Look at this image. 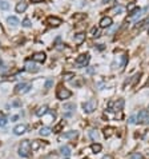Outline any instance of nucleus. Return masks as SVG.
Wrapping results in <instances>:
<instances>
[{
  "label": "nucleus",
  "mask_w": 149,
  "mask_h": 159,
  "mask_svg": "<svg viewBox=\"0 0 149 159\" xmlns=\"http://www.w3.org/2000/svg\"><path fill=\"white\" fill-rule=\"evenodd\" d=\"M29 153H31V142L23 140L19 146V155L23 156V158H27V156H29Z\"/></svg>",
  "instance_id": "obj_1"
},
{
  "label": "nucleus",
  "mask_w": 149,
  "mask_h": 159,
  "mask_svg": "<svg viewBox=\"0 0 149 159\" xmlns=\"http://www.w3.org/2000/svg\"><path fill=\"white\" fill-rule=\"evenodd\" d=\"M96 107H97V100H96V99H89L85 103H83L84 112H87V114L93 112V111L96 110Z\"/></svg>",
  "instance_id": "obj_2"
},
{
  "label": "nucleus",
  "mask_w": 149,
  "mask_h": 159,
  "mask_svg": "<svg viewBox=\"0 0 149 159\" xmlns=\"http://www.w3.org/2000/svg\"><path fill=\"white\" fill-rule=\"evenodd\" d=\"M71 95H72V92L68 90V88H65V87H63V86H60L57 88V91H56V96H57V99L59 100H64V99H68V98H71Z\"/></svg>",
  "instance_id": "obj_3"
},
{
  "label": "nucleus",
  "mask_w": 149,
  "mask_h": 159,
  "mask_svg": "<svg viewBox=\"0 0 149 159\" xmlns=\"http://www.w3.org/2000/svg\"><path fill=\"white\" fill-rule=\"evenodd\" d=\"M137 120L143 125H149V112L146 110H141L137 115Z\"/></svg>",
  "instance_id": "obj_4"
},
{
  "label": "nucleus",
  "mask_w": 149,
  "mask_h": 159,
  "mask_svg": "<svg viewBox=\"0 0 149 159\" xmlns=\"http://www.w3.org/2000/svg\"><path fill=\"white\" fill-rule=\"evenodd\" d=\"M31 83H19L16 87H15V91L17 94H26L31 90Z\"/></svg>",
  "instance_id": "obj_5"
},
{
  "label": "nucleus",
  "mask_w": 149,
  "mask_h": 159,
  "mask_svg": "<svg viewBox=\"0 0 149 159\" xmlns=\"http://www.w3.org/2000/svg\"><path fill=\"white\" fill-rule=\"evenodd\" d=\"M47 23L52 27H59L61 24V19H59V17H56V16H48Z\"/></svg>",
  "instance_id": "obj_6"
},
{
  "label": "nucleus",
  "mask_w": 149,
  "mask_h": 159,
  "mask_svg": "<svg viewBox=\"0 0 149 159\" xmlns=\"http://www.w3.org/2000/svg\"><path fill=\"white\" fill-rule=\"evenodd\" d=\"M26 71H28V72H37V71H39V67L35 64V62L27 60V63H26Z\"/></svg>",
  "instance_id": "obj_7"
},
{
  "label": "nucleus",
  "mask_w": 149,
  "mask_h": 159,
  "mask_svg": "<svg viewBox=\"0 0 149 159\" xmlns=\"http://www.w3.org/2000/svg\"><path fill=\"white\" fill-rule=\"evenodd\" d=\"M112 26V17L111 16H105L100 20V27L101 28H108Z\"/></svg>",
  "instance_id": "obj_8"
},
{
  "label": "nucleus",
  "mask_w": 149,
  "mask_h": 159,
  "mask_svg": "<svg viewBox=\"0 0 149 159\" xmlns=\"http://www.w3.org/2000/svg\"><path fill=\"white\" fill-rule=\"evenodd\" d=\"M77 136V131H68V132H64L60 135V140L63 139H74Z\"/></svg>",
  "instance_id": "obj_9"
},
{
  "label": "nucleus",
  "mask_w": 149,
  "mask_h": 159,
  "mask_svg": "<svg viewBox=\"0 0 149 159\" xmlns=\"http://www.w3.org/2000/svg\"><path fill=\"white\" fill-rule=\"evenodd\" d=\"M74 108H76V106H74L73 103H67L64 104V111H65V116H71L72 112L74 111Z\"/></svg>",
  "instance_id": "obj_10"
},
{
  "label": "nucleus",
  "mask_w": 149,
  "mask_h": 159,
  "mask_svg": "<svg viewBox=\"0 0 149 159\" xmlns=\"http://www.w3.org/2000/svg\"><path fill=\"white\" fill-rule=\"evenodd\" d=\"M89 62V55L87 54V55H80L77 56V59H76V63L80 64V66H85V64H88Z\"/></svg>",
  "instance_id": "obj_11"
},
{
  "label": "nucleus",
  "mask_w": 149,
  "mask_h": 159,
  "mask_svg": "<svg viewBox=\"0 0 149 159\" xmlns=\"http://www.w3.org/2000/svg\"><path fill=\"white\" fill-rule=\"evenodd\" d=\"M32 59H33V62L44 63V60H45V54H44V52H36V54L32 56Z\"/></svg>",
  "instance_id": "obj_12"
},
{
  "label": "nucleus",
  "mask_w": 149,
  "mask_h": 159,
  "mask_svg": "<svg viewBox=\"0 0 149 159\" xmlns=\"http://www.w3.org/2000/svg\"><path fill=\"white\" fill-rule=\"evenodd\" d=\"M26 130H27L26 125H19V126H16V127L13 128V132L16 134V135H21V134L26 132Z\"/></svg>",
  "instance_id": "obj_13"
},
{
  "label": "nucleus",
  "mask_w": 149,
  "mask_h": 159,
  "mask_svg": "<svg viewBox=\"0 0 149 159\" xmlns=\"http://www.w3.org/2000/svg\"><path fill=\"white\" fill-rule=\"evenodd\" d=\"M27 7H28V4H27L26 1H20V3H17L16 12H17V14H21V12H24L27 9Z\"/></svg>",
  "instance_id": "obj_14"
},
{
  "label": "nucleus",
  "mask_w": 149,
  "mask_h": 159,
  "mask_svg": "<svg viewBox=\"0 0 149 159\" xmlns=\"http://www.w3.org/2000/svg\"><path fill=\"white\" fill-rule=\"evenodd\" d=\"M84 40H85V34L80 32V34L74 35V43H76V44H81Z\"/></svg>",
  "instance_id": "obj_15"
},
{
  "label": "nucleus",
  "mask_w": 149,
  "mask_h": 159,
  "mask_svg": "<svg viewBox=\"0 0 149 159\" xmlns=\"http://www.w3.org/2000/svg\"><path fill=\"white\" fill-rule=\"evenodd\" d=\"M47 112H48V107H47V106H41V107H39V110L36 111V115L43 116V115H45Z\"/></svg>",
  "instance_id": "obj_16"
},
{
  "label": "nucleus",
  "mask_w": 149,
  "mask_h": 159,
  "mask_svg": "<svg viewBox=\"0 0 149 159\" xmlns=\"http://www.w3.org/2000/svg\"><path fill=\"white\" fill-rule=\"evenodd\" d=\"M115 134V128L113 127H105L104 128V136L105 138H109V136H112Z\"/></svg>",
  "instance_id": "obj_17"
},
{
  "label": "nucleus",
  "mask_w": 149,
  "mask_h": 159,
  "mask_svg": "<svg viewBox=\"0 0 149 159\" xmlns=\"http://www.w3.org/2000/svg\"><path fill=\"white\" fill-rule=\"evenodd\" d=\"M51 132H52V128L51 127H47V126H45V127H41L40 128V135L41 136H48Z\"/></svg>",
  "instance_id": "obj_18"
},
{
  "label": "nucleus",
  "mask_w": 149,
  "mask_h": 159,
  "mask_svg": "<svg viewBox=\"0 0 149 159\" xmlns=\"http://www.w3.org/2000/svg\"><path fill=\"white\" fill-rule=\"evenodd\" d=\"M7 23L9 24V26H17L19 24V19L17 17H15V16H9L8 19H7Z\"/></svg>",
  "instance_id": "obj_19"
},
{
  "label": "nucleus",
  "mask_w": 149,
  "mask_h": 159,
  "mask_svg": "<svg viewBox=\"0 0 149 159\" xmlns=\"http://www.w3.org/2000/svg\"><path fill=\"white\" fill-rule=\"evenodd\" d=\"M60 153L63 154L64 156H69L71 155V147H69V146H63V147L60 148Z\"/></svg>",
  "instance_id": "obj_20"
},
{
  "label": "nucleus",
  "mask_w": 149,
  "mask_h": 159,
  "mask_svg": "<svg viewBox=\"0 0 149 159\" xmlns=\"http://www.w3.org/2000/svg\"><path fill=\"white\" fill-rule=\"evenodd\" d=\"M64 126H65V122H64V120H61L60 123H57V125L55 126V127H53V130H52V131H53V132H56V134H59V132H60V130L64 127Z\"/></svg>",
  "instance_id": "obj_21"
},
{
  "label": "nucleus",
  "mask_w": 149,
  "mask_h": 159,
  "mask_svg": "<svg viewBox=\"0 0 149 159\" xmlns=\"http://www.w3.org/2000/svg\"><path fill=\"white\" fill-rule=\"evenodd\" d=\"M40 147H41V142H40V140H33V142L31 143V150L32 151L39 150Z\"/></svg>",
  "instance_id": "obj_22"
},
{
  "label": "nucleus",
  "mask_w": 149,
  "mask_h": 159,
  "mask_svg": "<svg viewBox=\"0 0 149 159\" xmlns=\"http://www.w3.org/2000/svg\"><path fill=\"white\" fill-rule=\"evenodd\" d=\"M124 9H125V8H124L123 6H117V7H115V8H112L109 12H111V14H113V15H117V14H121Z\"/></svg>",
  "instance_id": "obj_23"
},
{
  "label": "nucleus",
  "mask_w": 149,
  "mask_h": 159,
  "mask_svg": "<svg viewBox=\"0 0 149 159\" xmlns=\"http://www.w3.org/2000/svg\"><path fill=\"white\" fill-rule=\"evenodd\" d=\"M89 136H91L92 140H95V142H97L99 140V132L96 130H91L89 131Z\"/></svg>",
  "instance_id": "obj_24"
},
{
  "label": "nucleus",
  "mask_w": 149,
  "mask_h": 159,
  "mask_svg": "<svg viewBox=\"0 0 149 159\" xmlns=\"http://www.w3.org/2000/svg\"><path fill=\"white\" fill-rule=\"evenodd\" d=\"M91 148H92V151L95 154H97V153H100L101 151V145L100 143H93V145L91 146Z\"/></svg>",
  "instance_id": "obj_25"
},
{
  "label": "nucleus",
  "mask_w": 149,
  "mask_h": 159,
  "mask_svg": "<svg viewBox=\"0 0 149 159\" xmlns=\"http://www.w3.org/2000/svg\"><path fill=\"white\" fill-rule=\"evenodd\" d=\"M141 15V9L140 8H136L135 11H132V14L129 15V19H136L137 16H140Z\"/></svg>",
  "instance_id": "obj_26"
},
{
  "label": "nucleus",
  "mask_w": 149,
  "mask_h": 159,
  "mask_svg": "<svg viewBox=\"0 0 149 159\" xmlns=\"http://www.w3.org/2000/svg\"><path fill=\"white\" fill-rule=\"evenodd\" d=\"M41 159H57V153H49L47 155H44Z\"/></svg>",
  "instance_id": "obj_27"
},
{
  "label": "nucleus",
  "mask_w": 149,
  "mask_h": 159,
  "mask_svg": "<svg viewBox=\"0 0 149 159\" xmlns=\"http://www.w3.org/2000/svg\"><path fill=\"white\" fill-rule=\"evenodd\" d=\"M143 158L144 156L141 153H133V154H131V156H129V159H143Z\"/></svg>",
  "instance_id": "obj_28"
},
{
  "label": "nucleus",
  "mask_w": 149,
  "mask_h": 159,
  "mask_svg": "<svg viewBox=\"0 0 149 159\" xmlns=\"http://www.w3.org/2000/svg\"><path fill=\"white\" fill-rule=\"evenodd\" d=\"M72 78H74V74L73 72H65L63 75V79L64 80H71Z\"/></svg>",
  "instance_id": "obj_29"
},
{
  "label": "nucleus",
  "mask_w": 149,
  "mask_h": 159,
  "mask_svg": "<svg viewBox=\"0 0 149 159\" xmlns=\"http://www.w3.org/2000/svg\"><path fill=\"white\" fill-rule=\"evenodd\" d=\"M9 4L7 3L6 0H0V9H8Z\"/></svg>",
  "instance_id": "obj_30"
},
{
  "label": "nucleus",
  "mask_w": 149,
  "mask_h": 159,
  "mask_svg": "<svg viewBox=\"0 0 149 159\" xmlns=\"http://www.w3.org/2000/svg\"><path fill=\"white\" fill-rule=\"evenodd\" d=\"M149 24V17L148 19H145V20H143V21H140V23H136V28H138V27H143V26H148Z\"/></svg>",
  "instance_id": "obj_31"
},
{
  "label": "nucleus",
  "mask_w": 149,
  "mask_h": 159,
  "mask_svg": "<svg viewBox=\"0 0 149 159\" xmlns=\"http://www.w3.org/2000/svg\"><path fill=\"white\" fill-rule=\"evenodd\" d=\"M44 86H45V88H51L52 86H53V79H47L45 80V84H44Z\"/></svg>",
  "instance_id": "obj_32"
},
{
  "label": "nucleus",
  "mask_w": 149,
  "mask_h": 159,
  "mask_svg": "<svg viewBox=\"0 0 149 159\" xmlns=\"http://www.w3.org/2000/svg\"><path fill=\"white\" fill-rule=\"evenodd\" d=\"M126 9H128V11H129V12H132V11H135V9H136V3H131V4H129V6H128V7H126Z\"/></svg>",
  "instance_id": "obj_33"
},
{
  "label": "nucleus",
  "mask_w": 149,
  "mask_h": 159,
  "mask_svg": "<svg viewBox=\"0 0 149 159\" xmlns=\"http://www.w3.org/2000/svg\"><path fill=\"white\" fill-rule=\"evenodd\" d=\"M128 122L131 123V125H135V123H137V116H131V118L128 119Z\"/></svg>",
  "instance_id": "obj_34"
},
{
  "label": "nucleus",
  "mask_w": 149,
  "mask_h": 159,
  "mask_svg": "<svg viewBox=\"0 0 149 159\" xmlns=\"http://www.w3.org/2000/svg\"><path fill=\"white\" fill-rule=\"evenodd\" d=\"M23 26L27 27V28L31 27V21H29V19H24V20H23Z\"/></svg>",
  "instance_id": "obj_35"
},
{
  "label": "nucleus",
  "mask_w": 149,
  "mask_h": 159,
  "mask_svg": "<svg viewBox=\"0 0 149 159\" xmlns=\"http://www.w3.org/2000/svg\"><path fill=\"white\" fill-rule=\"evenodd\" d=\"M7 123V120L6 119H0V126H4Z\"/></svg>",
  "instance_id": "obj_36"
},
{
  "label": "nucleus",
  "mask_w": 149,
  "mask_h": 159,
  "mask_svg": "<svg viewBox=\"0 0 149 159\" xmlns=\"http://www.w3.org/2000/svg\"><path fill=\"white\" fill-rule=\"evenodd\" d=\"M103 159H113V158H112L111 155H104V156H103Z\"/></svg>",
  "instance_id": "obj_37"
},
{
  "label": "nucleus",
  "mask_w": 149,
  "mask_h": 159,
  "mask_svg": "<svg viewBox=\"0 0 149 159\" xmlns=\"http://www.w3.org/2000/svg\"><path fill=\"white\" fill-rule=\"evenodd\" d=\"M40 1H43V0H32V3H40Z\"/></svg>",
  "instance_id": "obj_38"
},
{
  "label": "nucleus",
  "mask_w": 149,
  "mask_h": 159,
  "mask_svg": "<svg viewBox=\"0 0 149 159\" xmlns=\"http://www.w3.org/2000/svg\"><path fill=\"white\" fill-rule=\"evenodd\" d=\"M108 1H111V0H103V3L105 4V3H108Z\"/></svg>",
  "instance_id": "obj_39"
},
{
  "label": "nucleus",
  "mask_w": 149,
  "mask_h": 159,
  "mask_svg": "<svg viewBox=\"0 0 149 159\" xmlns=\"http://www.w3.org/2000/svg\"><path fill=\"white\" fill-rule=\"evenodd\" d=\"M146 86H149V80H148V83H146Z\"/></svg>",
  "instance_id": "obj_40"
},
{
  "label": "nucleus",
  "mask_w": 149,
  "mask_h": 159,
  "mask_svg": "<svg viewBox=\"0 0 149 159\" xmlns=\"http://www.w3.org/2000/svg\"><path fill=\"white\" fill-rule=\"evenodd\" d=\"M148 158H149V151H148Z\"/></svg>",
  "instance_id": "obj_41"
},
{
  "label": "nucleus",
  "mask_w": 149,
  "mask_h": 159,
  "mask_svg": "<svg viewBox=\"0 0 149 159\" xmlns=\"http://www.w3.org/2000/svg\"><path fill=\"white\" fill-rule=\"evenodd\" d=\"M85 159H88V158H85Z\"/></svg>",
  "instance_id": "obj_42"
},
{
  "label": "nucleus",
  "mask_w": 149,
  "mask_h": 159,
  "mask_svg": "<svg viewBox=\"0 0 149 159\" xmlns=\"http://www.w3.org/2000/svg\"><path fill=\"white\" fill-rule=\"evenodd\" d=\"M148 32H149V29H148Z\"/></svg>",
  "instance_id": "obj_43"
}]
</instances>
